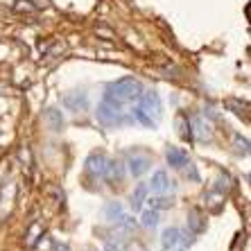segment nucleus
I'll return each mask as SVG.
<instances>
[{"label": "nucleus", "instance_id": "23", "mask_svg": "<svg viewBox=\"0 0 251 251\" xmlns=\"http://www.w3.org/2000/svg\"><path fill=\"white\" fill-rule=\"evenodd\" d=\"M127 251H147L145 245H140V242H131V245L127 247Z\"/></svg>", "mask_w": 251, "mask_h": 251}, {"label": "nucleus", "instance_id": "20", "mask_svg": "<svg viewBox=\"0 0 251 251\" xmlns=\"http://www.w3.org/2000/svg\"><path fill=\"white\" fill-rule=\"evenodd\" d=\"M235 152L242 154V156H247V154H249V140L242 138L240 134L235 136Z\"/></svg>", "mask_w": 251, "mask_h": 251}, {"label": "nucleus", "instance_id": "19", "mask_svg": "<svg viewBox=\"0 0 251 251\" xmlns=\"http://www.w3.org/2000/svg\"><path fill=\"white\" fill-rule=\"evenodd\" d=\"M172 204H175V201H172V199H165L163 195H158V197L150 199V206H152L154 210H158V208H170Z\"/></svg>", "mask_w": 251, "mask_h": 251}, {"label": "nucleus", "instance_id": "22", "mask_svg": "<svg viewBox=\"0 0 251 251\" xmlns=\"http://www.w3.org/2000/svg\"><path fill=\"white\" fill-rule=\"evenodd\" d=\"M188 168H186V176L188 179H193V181H199V172H197V168H195L193 163H190V161H188Z\"/></svg>", "mask_w": 251, "mask_h": 251}, {"label": "nucleus", "instance_id": "11", "mask_svg": "<svg viewBox=\"0 0 251 251\" xmlns=\"http://www.w3.org/2000/svg\"><path fill=\"white\" fill-rule=\"evenodd\" d=\"M181 242V228H176V226H168L161 233V247H163V251H170V249H175L176 245Z\"/></svg>", "mask_w": 251, "mask_h": 251}, {"label": "nucleus", "instance_id": "1", "mask_svg": "<svg viewBox=\"0 0 251 251\" xmlns=\"http://www.w3.org/2000/svg\"><path fill=\"white\" fill-rule=\"evenodd\" d=\"M140 93H143V84H140L138 79H134V77H123V79L111 82L104 88V100H102V102L123 109V106H127V104H134L136 100L140 98Z\"/></svg>", "mask_w": 251, "mask_h": 251}, {"label": "nucleus", "instance_id": "15", "mask_svg": "<svg viewBox=\"0 0 251 251\" xmlns=\"http://www.w3.org/2000/svg\"><path fill=\"white\" fill-rule=\"evenodd\" d=\"M147 193H150L147 183H138V186H136V190L131 193V197H129V204H131V208L138 210L140 206H143V201H147Z\"/></svg>", "mask_w": 251, "mask_h": 251}, {"label": "nucleus", "instance_id": "9", "mask_svg": "<svg viewBox=\"0 0 251 251\" xmlns=\"http://www.w3.org/2000/svg\"><path fill=\"white\" fill-rule=\"evenodd\" d=\"M64 104H66V109H70V111L82 113L88 109V95L84 93V91H73V93H68L64 98Z\"/></svg>", "mask_w": 251, "mask_h": 251}, {"label": "nucleus", "instance_id": "8", "mask_svg": "<svg viewBox=\"0 0 251 251\" xmlns=\"http://www.w3.org/2000/svg\"><path fill=\"white\" fill-rule=\"evenodd\" d=\"M165 161H168L170 168L183 170L190 158H188V152H186V150H181V147H175V145H170L168 150H165Z\"/></svg>", "mask_w": 251, "mask_h": 251}, {"label": "nucleus", "instance_id": "24", "mask_svg": "<svg viewBox=\"0 0 251 251\" xmlns=\"http://www.w3.org/2000/svg\"><path fill=\"white\" fill-rule=\"evenodd\" d=\"M54 251H70V247L68 245H57V249Z\"/></svg>", "mask_w": 251, "mask_h": 251}, {"label": "nucleus", "instance_id": "12", "mask_svg": "<svg viewBox=\"0 0 251 251\" xmlns=\"http://www.w3.org/2000/svg\"><path fill=\"white\" fill-rule=\"evenodd\" d=\"M188 228H190L195 235H199V233H204V231H206L204 213H201L199 208H190V210H188Z\"/></svg>", "mask_w": 251, "mask_h": 251}, {"label": "nucleus", "instance_id": "13", "mask_svg": "<svg viewBox=\"0 0 251 251\" xmlns=\"http://www.w3.org/2000/svg\"><path fill=\"white\" fill-rule=\"evenodd\" d=\"M43 120H46V125L50 129H52V131H61V129H64V125H66V120H64V113L59 111V109H48L46 113H43Z\"/></svg>", "mask_w": 251, "mask_h": 251}, {"label": "nucleus", "instance_id": "2", "mask_svg": "<svg viewBox=\"0 0 251 251\" xmlns=\"http://www.w3.org/2000/svg\"><path fill=\"white\" fill-rule=\"evenodd\" d=\"M138 104L134 109V118L136 123H140L143 127L147 129H156L158 120L163 116V102H161V95L156 91H145L143 88V93L140 98L136 100Z\"/></svg>", "mask_w": 251, "mask_h": 251}, {"label": "nucleus", "instance_id": "16", "mask_svg": "<svg viewBox=\"0 0 251 251\" xmlns=\"http://www.w3.org/2000/svg\"><path fill=\"white\" fill-rule=\"evenodd\" d=\"M176 127H179V134H181L183 138H190V136H193V129H190V123H188L186 113H179V116H176Z\"/></svg>", "mask_w": 251, "mask_h": 251}, {"label": "nucleus", "instance_id": "4", "mask_svg": "<svg viewBox=\"0 0 251 251\" xmlns=\"http://www.w3.org/2000/svg\"><path fill=\"white\" fill-rule=\"evenodd\" d=\"M95 116H98V120H100L102 125H104V127H120V125L129 123V118L125 116L123 109H118V106L106 104V102H102V104L98 106Z\"/></svg>", "mask_w": 251, "mask_h": 251}, {"label": "nucleus", "instance_id": "5", "mask_svg": "<svg viewBox=\"0 0 251 251\" xmlns=\"http://www.w3.org/2000/svg\"><path fill=\"white\" fill-rule=\"evenodd\" d=\"M152 165V156L150 154H143V152H131L127 158V168L131 172V176H140L145 175L147 170Z\"/></svg>", "mask_w": 251, "mask_h": 251}, {"label": "nucleus", "instance_id": "18", "mask_svg": "<svg viewBox=\"0 0 251 251\" xmlns=\"http://www.w3.org/2000/svg\"><path fill=\"white\" fill-rule=\"evenodd\" d=\"M226 106H233L235 109V116H245L247 118V111H249V106H247V102H240V100H226Z\"/></svg>", "mask_w": 251, "mask_h": 251}, {"label": "nucleus", "instance_id": "26", "mask_svg": "<svg viewBox=\"0 0 251 251\" xmlns=\"http://www.w3.org/2000/svg\"><path fill=\"white\" fill-rule=\"evenodd\" d=\"M88 251H95V249H88Z\"/></svg>", "mask_w": 251, "mask_h": 251}, {"label": "nucleus", "instance_id": "3", "mask_svg": "<svg viewBox=\"0 0 251 251\" xmlns=\"http://www.w3.org/2000/svg\"><path fill=\"white\" fill-rule=\"evenodd\" d=\"M104 215H106V220H109V224H116V226L125 228V231H134L136 228V220L123 208L120 201H109V204L104 206Z\"/></svg>", "mask_w": 251, "mask_h": 251}, {"label": "nucleus", "instance_id": "6", "mask_svg": "<svg viewBox=\"0 0 251 251\" xmlns=\"http://www.w3.org/2000/svg\"><path fill=\"white\" fill-rule=\"evenodd\" d=\"M147 188H150L154 195H168L170 190H175V181L170 179V175L165 170H158V172L152 175V181H150Z\"/></svg>", "mask_w": 251, "mask_h": 251}, {"label": "nucleus", "instance_id": "17", "mask_svg": "<svg viewBox=\"0 0 251 251\" xmlns=\"http://www.w3.org/2000/svg\"><path fill=\"white\" fill-rule=\"evenodd\" d=\"M140 220H143V226H145V228H154L158 224V210H154V208L152 210H145Z\"/></svg>", "mask_w": 251, "mask_h": 251}, {"label": "nucleus", "instance_id": "21", "mask_svg": "<svg viewBox=\"0 0 251 251\" xmlns=\"http://www.w3.org/2000/svg\"><path fill=\"white\" fill-rule=\"evenodd\" d=\"M104 249L106 251H127V247H125V242H120V240L104 238Z\"/></svg>", "mask_w": 251, "mask_h": 251}, {"label": "nucleus", "instance_id": "10", "mask_svg": "<svg viewBox=\"0 0 251 251\" xmlns=\"http://www.w3.org/2000/svg\"><path fill=\"white\" fill-rule=\"evenodd\" d=\"M104 165H106V156L102 152H93V154H88L86 158V172L91 176H102V172H104Z\"/></svg>", "mask_w": 251, "mask_h": 251}, {"label": "nucleus", "instance_id": "7", "mask_svg": "<svg viewBox=\"0 0 251 251\" xmlns=\"http://www.w3.org/2000/svg\"><path fill=\"white\" fill-rule=\"evenodd\" d=\"M102 176H104L106 183H111V186H116V183H123L125 179V165L118 161V158H106V165H104V172H102Z\"/></svg>", "mask_w": 251, "mask_h": 251}, {"label": "nucleus", "instance_id": "14", "mask_svg": "<svg viewBox=\"0 0 251 251\" xmlns=\"http://www.w3.org/2000/svg\"><path fill=\"white\" fill-rule=\"evenodd\" d=\"M193 127H195V136H197L199 140H213V129H210V123H206L201 116H197L195 118V123H193Z\"/></svg>", "mask_w": 251, "mask_h": 251}, {"label": "nucleus", "instance_id": "25", "mask_svg": "<svg viewBox=\"0 0 251 251\" xmlns=\"http://www.w3.org/2000/svg\"><path fill=\"white\" fill-rule=\"evenodd\" d=\"M176 251H183V249H176Z\"/></svg>", "mask_w": 251, "mask_h": 251}]
</instances>
